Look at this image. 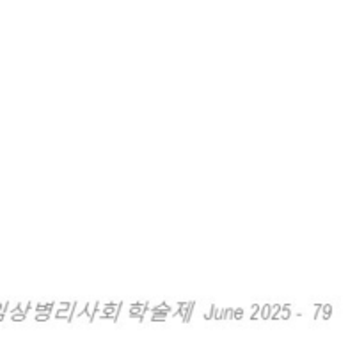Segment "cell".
Returning a JSON list of instances; mask_svg holds the SVG:
<instances>
[{
  "instance_id": "cell-17",
  "label": "cell",
  "mask_w": 364,
  "mask_h": 341,
  "mask_svg": "<svg viewBox=\"0 0 364 341\" xmlns=\"http://www.w3.org/2000/svg\"><path fill=\"white\" fill-rule=\"evenodd\" d=\"M166 320H167V316H164V315H155V313L151 315V322H166Z\"/></svg>"
},
{
  "instance_id": "cell-4",
  "label": "cell",
  "mask_w": 364,
  "mask_h": 341,
  "mask_svg": "<svg viewBox=\"0 0 364 341\" xmlns=\"http://www.w3.org/2000/svg\"><path fill=\"white\" fill-rule=\"evenodd\" d=\"M100 302L95 301V302H85V309H84V315L87 316L89 322H95V313L96 309H98Z\"/></svg>"
},
{
  "instance_id": "cell-7",
  "label": "cell",
  "mask_w": 364,
  "mask_h": 341,
  "mask_svg": "<svg viewBox=\"0 0 364 341\" xmlns=\"http://www.w3.org/2000/svg\"><path fill=\"white\" fill-rule=\"evenodd\" d=\"M291 308H294V305H291V304L281 305L279 318H281V320H290V318H291Z\"/></svg>"
},
{
  "instance_id": "cell-16",
  "label": "cell",
  "mask_w": 364,
  "mask_h": 341,
  "mask_svg": "<svg viewBox=\"0 0 364 341\" xmlns=\"http://www.w3.org/2000/svg\"><path fill=\"white\" fill-rule=\"evenodd\" d=\"M244 318V309L242 308H237V309H233V320H242Z\"/></svg>"
},
{
  "instance_id": "cell-14",
  "label": "cell",
  "mask_w": 364,
  "mask_h": 341,
  "mask_svg": "<svg viewBox=\"0 0 364 341\" xmlns=\"http://www.w3.org/2000/svg\"><path fill=\"white\" fill-rule=\"evenodd\" d=\"M194 305H196V302H194V301H191V302H188V308H187V316H185L183 323H188V322H191V315H192V309H194Z\"/></svg>"
},
{
  "instance_id": "cell-9",
  "label": "cell",
  "mask_w": 364,
  "mask_h": 341,
  "mask_svg": "<svg viewBox=\"0 0 364 341\" xmlns=\"http://www.w3.org/2000/svg\"><path fill=\"white\" fill-rule=\"evenodd\" d=\"M259 318H262V320H270V304L259 305Z\"/></svg>"
},
{
  "instance_id": "cell-13",
  "label": "cell",
  "mask_w": 364,
  "mask_h": 341,
  "mask_svg": "<svg viewBox=\"0 0 364 341\" xmlns=\"http://www.w3.org/2000/svg\"><path fill=\"white\" fill-rule=\"evenodd\" d=\"M251 320L255 322V320L259 318V304H252L251 305Z\"/></svg>"
},
{
  "instance_id": "cell-10",
  "label": "cell",
  "mask_w": 364,
  "mask_h": 341,
  "mask_svg": "<svg viewBox=\"0 0 364 341\" xmlns=\"http://www.w3.org/2000/svg\"><path fill=\"white\" fill-rule=\"evenodd\" d=\"M34 320H36V322H48L50 313L48 311H38V313H36Z\"/></svg>"
},
{
  "instance_id": "cell-5",
  "label": "cell",
  "mask_w": 364,
  "mask_h": 341,
  "mask_svg": "<svg viewBox=\"0 0 364 341\" xmlns=\"http://www.w3.org/2000/svg\"><path fill=\"white\" fill-rule=\"evenodd\" d=\"M151 313H155V315H164V316H169V313H173V309H171V305L167 304V302H162V304L155 305V308L151 309Z\"/></svg>"
},
{
  "instance_id": "cell-8",
  "label": "cell",
  "mask_w": 364,
  "mask_h": 341,
  "mask_svg": "<svg viewBox=\"0 0 364 341\" xmlns=\"http://www.w3.org/2000/svg\"><path fill=\"white\" fill-rule=\"evenodd\" d=\"M320 311H322L323 320H329L331 316H333L334 308H333V304H326V305H322V309H320Z\"/></svg>"
},
{
  "instance_id": "cell-2",
  "label": "cell",
  "mask_w": 364,
  "mask_h": 341,
  "mask_svg": "<svg viewBox=\"0 0 364 341\" xmlns=\"http://www.w3.org/2000/svg\"><path fill=\"white\" fill-rule=\"evenodd\" d=\"M148 308L149 302H132L130 309H128V316H130L132 320L142 322V320H144V315L148 313Z\"/></svg>"
},
{
  "instance_id": "cell-1",
  "label": "cell",
  "mask_w": 364,
  "mask_h": 341,
  "mask_svg": "<svg viewBox=\"0 0 364 341\" xmlns=\"http://www.w3.org/2000/svg\"><path fill=\"white\" fill-rule=\"evenodd\" d=\"M123 308V301L117 302H105L100 309V320H112L114 323H117V318H119V311Z\"/></svg>"
},
{
  "instance_id": "cell-3",
  "label": "cell",
  "mask_w": 364,
  "mask_h": 341,
  "mask_svg": "<svg viewBox=\"0 0 364 341\" xmlns=\"http://www.w3.org/2000/svg\"><path fill=\"white\" fill-rule=\"evenodd\" d=\"M73 304H75V302H60L59 309L55 311V318L57 320H66V322H68L71 309H73Z\"/></svg>"
},
{
  "instance_id": "cell-6",
  "label": "cell",
  "mask_w": 364,
  "mask_h": 341,
  "mask_svg": "<svg viewBox=\"0 0 364 341\" xmlns=\"http://www.w3.org/2000/svg\"><path fill=\"white\" fill-rule=\"evenodd\" d=\"M53 301L52 302H45V304H43V302H38V304H32V308H34V313H38V311H48V313H52V309H53Z\"/></svg>"
},
{
  "instance_id": "cell-11",
  "label": "cell",
  "mask_w": 364,
  "mask_h": 341,
  "mask_svg": "<svg viewBox=\"0 0 364 341\" xmlns=\"http://www.w3.org/2000/svg\"><path fill=\"white\" fill-rule=\"evenodd\" d=\"M13 320H14V322H23V320H25V313L21 311L20 305H18V308L13 311Z\"/></svg>"
},
{
  "instance_id": "cell-12",
  "label": "cell",
  "mask_w": 364,
  "mask_h": 341,
  "mask_svg": "<svg viewBox=\"0 0 364 341\" xmlns=\"http://www.w3.org/2000/svg\"><path fill=\"white\" fill-rule=\"evenodd\" d=\"M215 311H217V305L212 304V305H210L208 311H206L205 315H203V318H205V320H212L213 315H215Z\"/></svg>"
},
{
  "instance_id": "cell-15",
  "label": "cell",
  "mask_w": 364,
  "mask_h": 341,
  "mask_svg": "<svg viewBox=\"0 0 364 341\" xmlns=\"http://www.w3.org/2000/svg\"><path fill=\"white\" fill-rule=\"evenodd\" d=\"M223 320H233V308L223 309Z\"/></svg>"
}]
</instances>
